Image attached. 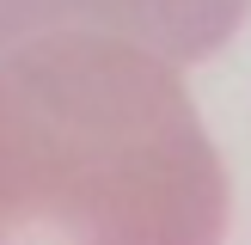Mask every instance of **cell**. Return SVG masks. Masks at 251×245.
Instances as JSON below:
<instances>
[{"mask_svg":"<svg viewBox=\"0 0 251 245\" xmlns=\"http://www.w3.org/2000/svg\"><path fill=\"white\" fill-rule=\"evenodd\" d=\"M227 172L172 55L117 31H49L0 55V245H202Z\"/></svg>","mask_w":251,"mask_h":245,"instance_id":"obj_1","label":"cell"},{"mask_svg":"<svg viewBox=\"0 0 251 245\" xmlns=\"http://www.w3.org/2000/svg\"><path fill=\"white\" fill-rule=\"evenodd\" d=\"M251 0H0V49L49 31H117L172 61H202L245 24Z\"/></svg>","mask_w":251,"mask_h":245,"instance_id":"obj_2","label":"cell"}]
</instances>
